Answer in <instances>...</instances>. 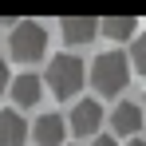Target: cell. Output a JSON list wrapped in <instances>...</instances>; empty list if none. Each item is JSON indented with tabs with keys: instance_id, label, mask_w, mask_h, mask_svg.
Instances as JSON below:
<instances>
[{
	"instance_id": "8",
	"label": "cell",
	"mask_w": 146,
	"mask_h": 146,
	"mask_svg": "<svg viewBox=\"0 0 146 146\" xmlns=\"http://www.w3.org/2000/svg\"><path fill=\"white\" fill-rule=\"evenodd\" d=\"M8 91L16 99V107H36V103H40V91H44V79H40V75H16V79L8 83Z\"/></svg>"
},
{
	"instance_id": "13",
	"label": "cell",
	"mask_w": 146,
	"mask_h": 146,
	"mask_svg": "<svg viewBox=\"0 0 146 146\" xmlns=\"http://www.w3.org/2000/svg\"><path fill=\"white\" fill-rule=\"evenodd\" d=\"M91 146H119V142H115L111 134H95V142H91Z\"/></svg>"
},
{
	"instance_id": "4",
	"label": "cell",
	"mask_w": 146,
	"mask_h": 146,
	"mask_svg": "<svg viewBox=\"0 0 146 146\" xmlns=\"http://www.w3.org/2000/svg\"><path fill=\"white\" fill-rule=\"evenodd\" d=\"M67 122H71L67 130L83 134V138H87V134H99V126H103V107H99L95 99H79V103L71 107V119Z\"/></svg>"
},
{
	"instance_id": "11",
	"label": "cell",
	"mask_w": 146,
	"mask_h": 146,
	"mask_svg": "<svg viewBox=\"0 0 146 146\" xmlns=\"http://www.w3.org/2000/svg\"><path fill=\"white\" fill-rule=\"evenodd\" d=\"M126 63L134 67V71L146 75V32H138L134 36V44H130V55H126Z\"/></svg>"
},
{
	"instance_id": "12",
	"label": "cell",
	"mask_w": 146,
	"mask_h": 146,
	"mask_svg": "<svg viewBox=\"0 0 146 146\" xmlns=\"http://www.w3.org/2000/svg\"><path fill=\"white\" fill-rule=\"evenodd\" d=\"M8 83H12V79H8V63H4V55H0V95L8 91Z\"/></svg>"
},
{
	"instance_id": "6",
	"label": "cell",
	"mask_w": 146,
	"mask_h": 146,
	"mask_svg": "<svg viewBox=\"0 0 146 146\" xmlns=\"http://www.w3.org/2000/svg\"><path fill=\"white\" fill-rule=\"evenodd\" d=\"M63 134H67V119L63 115H44V119H36V126H32L36 146H63Z\"/></svg>"
},
{
	"instance_id": "5",
	"label": "cell",
	"mask_w": 146,
	"mask_h": 146,
	"mask_svg": "<svg viewBox=\"0 0 146 146\" xmlns=\"http://www.w3.org/2000/svg\"><path fill=\"white\" fill-rule=\"evenodd\" d=\"M59 28H63V40L71 48H83V44H91L99 36V20H91V16H63Z\"/></svg>"
},
{
	"instance_id": "3",
	"label": "cell",
	"mask_w": 146,
	"mask_h": 146,
	"mask_svg": "<svg viewBox=\"0 0 146 146\" xmlns=\"http://www.w3.org/2000/svg\"><path fill=\"white\" fill-rule=\"evenodd\" d=\"M48 87L55 99H75L79 95V87H83V63L75 59V55H55L48 63Z\"/></svg>"
},
{
	"instance_id": "7",
	"label": "cell",
	"mask_w": 146,
	"mask_h": 146,
	"mask_svg": "<svg viewBox=\"0 0 146 146\" xmlns=\"http://www.w3.org/2000/svg\"><path fill=\"white\" fill-rule=\"evenodd\" d=\"M111 130H115V134H126V138H138V130H142V107L119 103V107L111 111Z\"/></svg>"
},
{
	"instance_id": "9",
	"label": "cell",
	"mask_w": 146,
	"mask_h": 146,
	"mask_svg": "<svg viewBox=\"0 0 146 146\" xmlns=\"http://www.w3.org/2000/svg\"><path fill=\"white\" fill-rule=\"evenodd\" d=\"M28 142V122L16 111H0V146H24Z\"/></svg>"
},
{
	"instance_id": "1",
	"label": "cell",
	"mask_w": 146,
	"mask_h": 146,
	"mask_svg": "<svg viewBox=\"0 0 146 146\" xmlns=\"http://www.w3.org/2000/svg\"><path fill=\"white\" fill-rule=\"evenodd\" d=\"M91 83H95L99 95H119L122 87L130 83V63H126V55H122V51H103V55H95V63H91Z\"/></svg>"
},
{
	"instance_id": "10",
	"label": "cell",
	"mask_w": 146,
	"mask_h": 146,
	"mask_svg": "<svg viewBox=\"0 0 146 146\" xmlns=\"http://www.w3.org/2000/svg\"><path fill=\"white\" fill-rule=\"evenodd\" d=\"M103 36H111V40H130L134 32H138V20L134 16H107L103 24H99Z\"/></svg>"
},
{
	"instance_id": "2",
	"label": "cell",
	"mask_w": 146,
	"mask_h": 146,
	"mask_svg": "<svg viewBox=\"0 0 146 146\" xmlns=\"http://www.w3.org/2000/svg\"><path fill=\"white\" fill-rule=\"evenodd\" d=\"M8 48H12V55H16L20 63H36V59H44V51H48V32L36 24V20H16Z\"/></svg>"
},
{
	"instance_id": "14",
	"label": "cell",
	"mask_w": 146,
	"mask_h": 146,
	"mask_svg": "<svg viewBox=\"0 0 146 146\" xmlns=\"http://www.w3.org/2000/svg\"><path fill=\"white\" fill-rule=\"evenodd\" d=\"M126 146H146V142H142V138H130V142H126Z\"/></svg>"
}]
</instances>
